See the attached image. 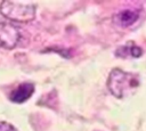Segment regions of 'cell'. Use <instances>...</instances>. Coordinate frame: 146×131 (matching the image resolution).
<instances>
[{"mask_svg":"<svg viewBox=\"0 0 146 131\" xmlns=\"http://www.w3.org/2000/svg\"><path fill=\"white\" fill-rule=\"evenodd\" d=\"M139 87V76L120 68H113L108 75L107 88L116 98H124Z\"/></svg>","mask_w":146,"mask_h":131,"instance_id":"obj_1","label":"cell"},{"mask_svg":"<svg viewBox=\"0 0 146 131\" xmlns=\"http://www.w3.org/2000/svg\"><path fill=\"white\" fill-rule=\"evenodd\" d=\"M0 13L2 16L11 21L26 23L35 17V6L32 3L2 1L0 3Z\"/></svg>","mask_w":146,"mask_h":131,"instance_id":"obj_2","label":"cell"},{"mask_svg":"<svg viewBox=\"0 0 146 131\" xmlns=\"http://www.w3.org/2000/svg\"><path fill=\"white\" fill-rule=\"evenodd\" d=\"M21 40V32L17 26L0 22V47L6 49L15 48Z\"/></svg>","mask_w":146,"mask_h":131,"instance_id":"obj_3","label":"cell"},{"mask_svg":"<svg viewBox=\"0 0 146 131\" xmlns=\"http://www.w3.org/2000/svg\"><path fill=\"white\" fill-rule=\"evenodd\" d=\"M34 92V84L31 82H24L22 84H19L9 96V99L13 103H24L26 101Z\"/></svg>","mask_w":146,"mask_h":131,"instance_id":"obj_4","label":"cell"},{"mask_svg":"<svg viewBox=\"0 0 146 131\" xmlns=\"http://www.w3.org/2000/svg\"><path fill=\"white\" fill-rule=\"evenodd\" d=\"M139 17V13L133 9H123L114 15V23L122 27L132 25Z\"/></svg>","mask_w":146,"mask_h":131,"instance_id":"obj_5","label":"cell"},{"mask_svg":"<svg viewBox=\"0 0 146 131\" xmlns=\"http://www.w3.org/2000/svg\"><path fill=\"white\" fill-rule=\"evenodd\" d=\"M115 55L119 57H123V58H127V57L137 58V57H140L143 55V49L140 47L136 46L132 41H129L128 43L120 46L115 50Z\"/></svg>","mask_w":146,"mask_h":131,"instance_id":"obj_6","label":"cell"},{"mask_svg":"<svg viewBox=\"0 0 146 131\" xmlns=\"http://www.w3.org/2000/svg\"><path fill=\"white\" fill-rule=\"evenodd\" d=\"M0 131H17V130L13 124H10L8 122L0 121Z\"/></svg>","mask_w":146,"mask_h":131,"instance_id":"obj_7","label":"cell"}]
</instances>
